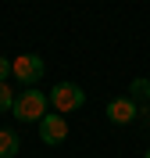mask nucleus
Instances as JSON below:
<instances>
[{
	"instance_id": "obj_9",
	"label": "nucleus",
	"mask_w": 150,
	"mask_h": 158,
	"mask_svg": "<svg viewBox=\"0 0 150 158\" xmlns=\"http://www.w3.org/2000/svg\"><path fill=\"white\" fill-rule=\"evenodd\" d=\"M7 76H11V58H4V54H0V83H4Z\"/></svg>"
},
{
	"instance_id": "obj_4",
	"label": "nucleus",
	"mask_w": 150,
	"mask_h": 158,
	"mask_svg": "<svg viewBox=\"0 0 150 158\" xmlns=\"http://www.w3.org/2000/svg\"><path fill=\"white\" fill-rule=\"evenodd\" d=\"M64 137H68V122H64L61 111H50V115L40 118V140L43 144L57 148V144H64Z\"/></svg>"
},
{
	"instance_id": "obj_5",
	"label": "nucleus",
	"mask_w": 150,
	"mask_h": 158,
	"mask_svg": "<svg viewBox=\"0 0 150 158\" xmlns=\"http://www.w3.org/2000/svg\"><path fill=\"white\" fill-rule=\"evenodd\" d=\"M136 115H140V104H136L132 97H114L107 104V118L114 122V126H125V122H132Z\"/></svg>"
},
{
	"instance_id": "obj_10",
	"label": "nucleus",
	"mask_w": 150,
	"mask_h": 158,
	"mask_svg": "<svg viewBox=\"0 0 150 158\" xmlns=\"http://www.w3.org/2000/svg\"><path fill=\"white\" fill-rule=\"evenodd\" d=\"M143 158H150V148H147V155H143Z\"/></svg>"
},
{
	"instance_id": "obj_2",
	"label": "nucleus",
	"mask_w": 150,
	"mask_h": 158,
	"mask_svg": "<svg viewBox=\"0 0 150 158\" xmlns=\"http://www.w3.org/2000/svg\"><path fill=\"white\" fill-rule=\"evenodd\" d=\"M11 76L18 83H25V86H32V83H40L47 76V61L40 54H18V58H11Z\"/></svg>"
},
{
	"instance_id": "obj_6",
	"label": "nucleus",
	"mask_w": 150,
	"mask_h": 158,
	"mask_svg": "<svg viewBox=\"0 0 150 158\" xmlns=\"http://www.w3.org/2000/svg\"><path fill=\"white\" fill-rule=\"evenodd\" d=\"M21 148V137L14 129H0V158H14Z\"/></svg>"
},
{
	"instance_id": "obj_3",
	"label": "nucleus",
	"mask_w": 150,
	"mask_h": 158,
	"mask_svg": "<svg viewBox=\"0 0 150 158\" xmlns=\"http://www.w3.org/2000/svg\"><path fill=\"white\" fill-rule=\"evenodd\" d=\"M82 104H86V90L75 86V83H57L50 90V108L61 111V115H68V111L82 108Z\"/></svg>"
},
{
	"instance_id": "obj_7",
	"label": "nucleus",
	"mask_w": 150,
	"mask_h": 158,
	"mask_svg": "<svg viewBox=\"0 0 150 158\" xmlns=\"http://www.w3.org/2000/svg\"><path fill=\"white\" fill-rule=\"evenodd\" d=\"M14 108V90H11V83L4 79L0 83V111H11Z\"/></svg>"
},
{
	"instance_id": "obj_1",
	"label": "nucleus",
	"mask_w": 150,
	"mask_h": 158,
	"mask_svg": "<svg viewBox=\"0 0 150 158\" xmlns=\"http://www.w3.org/2000/svg\"><path fill=\"white\" fill-rule=\"evenodd\" d=\"M14 118L18 122H40L43 115H47V94H40L36 86H29L25 94H18L14 97Z\"/></svg>"
},
{
	"instance_id": "obj_8",
	"label": "nucleus",
	"mask_w": 150,
	"mask_h": 158,
	"mask_svg": "<svg viewBox=\"0 0 150 158\" xmlns=\"http://www.w3.org/2000/svg\"><path fill=\"white\" fill-rule=\"evenodd\" d=\"M150 97V79H132V101H147Z\"/></svg>"
}]
</instances>
